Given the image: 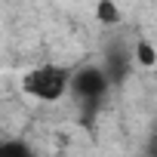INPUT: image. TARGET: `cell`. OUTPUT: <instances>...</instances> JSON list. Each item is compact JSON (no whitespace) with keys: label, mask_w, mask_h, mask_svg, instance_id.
Returning <instances> with one entry per match:
<instances>
[{"label":"cell","mask_w":157,"mask_h":157,"mask_svg":"<svg viewBox=\"0 0 157 157\" xmlns=\"http://www.w3.org/2000/svg\"><path fill=\"white\" fill-rule=\"evenodd\" d=\"M96 16L102 25H117L120 22V6L114 3V0H99L96 3Z\"/></svg>","instance_id":"5b68a950"},{"label":"cell","mask_w":157,"mask_h":157,"mask_svg":"<svg viewBox=\"0 0 157 157\" xmlns=\"http://www.w3.org/2000/svg\"><path fill=\"white\" fill-rule=\"evenodd\" d=\"M145 157H157V129L145 139Z\"/></svg>","instance_id":"8992f818"},{"label":"cell","mask_w":157,"mask_h":157,"mask_svg":"<svg viewBox=\"0 0 157 157\" xmlns=\"http://www.w3.org/2000/svg\"><path fill=\"white\" fill-rule=\"evenodd\" d=\"M132 65L139 68H154L157 65V49L151 40H136L132 43Z\"/></svg>","instance_id":"3957f363"},{"label":"cell","mask_w":157,"mask_h":157,"mask_svg":"<svg viewBox=\"0 0 157 157\" xmlns=\"http://www.w3.org/2000/svg\"><path fill=\"white\" fill-rule=\"evenodd\" d=\"M0 157H37L25 139H0Z\"/></svg>","instance_id":"277c9868"},{"label":"cell","mask_w":157,"mask_h":157,"mask_svg":"<svg viewBox=\"0 0 157 157\" xmlns=\"http://www.w3.org/2000/svg\"><path fill=\"white\" fill-rule=\"evenodd\" d=\"M68 80H71V65L43 62L22 74V93L40 105H56L68 99Z\"/></svg>","instance_id":"6da1fadb"},{"label":"cell","mask_w":157,"mask_h":157,"mask_svg":"<svg viewBox=\"0 0 157 157\" xmlns=\"http://www.w3.org/2000/svg\"><path fill=\"white\" fill-rule=\"evenodd\" d=\"M111 86H114V80L108 77V71L102 65H80V68H71L68 99L83 114H96Z\"/></svg>","instance_id":"7a4b0ae2"}]
</instances>
